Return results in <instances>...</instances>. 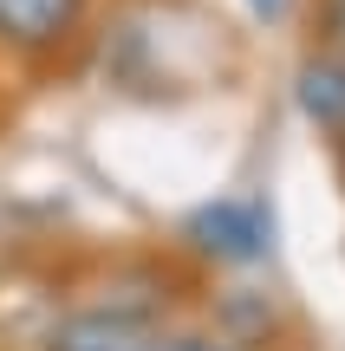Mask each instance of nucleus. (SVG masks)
<instances>
[{
    "label": "nucleus",
    "mask_w": 345,
    "mask_h": 351,
    "mask_svg": "<svg viewBox=\"0 0 345 351\" xmlns=\"http://www.w3.org/2000/svg\"><path fill=\"white\" fill-rule=\"evenodd\" d=\"M150 351H241V345L222 339V332H156Z\"/></svg>",
    "instance_id": "5"
},
{
    "label": "nucleus",
    "mask_w": 345,
    "mask_h": 351,
    "mask_svg": "<svg viewBox=\"0 0 345 351\" xmlns=\"http://www.w3.org/2000/svg\"><path fill=\"white\" fill-rule=\"evenodd\" d=\"M294 98H300V117L339 143L345 137V52H333V46L307 52L294 72Z\"/></svg>",
    "instance_id": "4"
},
{
    "label": "nucleus",
    "mask_w": 345,
    "mask_h": 351,
    "mask_svg": "<svg viewBox=\"0 0 345 351\" xmlns=\"http://www.w3.org/2000/svg\"><path fill=\"white\" fill-rule=\"evenodd\" d=\"M91 0H0V52L46 65L85 33Z\"/></svg>",
    "instance_id": "3"
},
{
    "label": "nucleus",
    "mask_w": 345,
    "mask_h": 351,
    "mask_svg": "<svg viewBox=\"0 0 345 351\" xmlns=\"http://www.w3.org/2000/svg\"><path fill=\"white\" fill-rule=\"evenodd\" d=\"M163 319L150 300H91L59 313V326L46 332V351H150Z\"/></svg>",
    "instance_id": "2"
},
{
    "label": "nucleus",
    "mask_w": 345,
    "mask_h": 351,
    "mask_svg": "<svg viewBox=\"0 0 345 351\" xmlns=\"http://www.w3.org/2000/svg\"><path fill=\"white\" fill-rule=\"evenodd\" d=\"M248 13H254L261 26H281L287 13H294V0H248Z\"/></svg>",
    "instance_id": "7"
},
{
    "label": "nucleus",
    "mask_w": 345,
    "mask_h": 351,
    "mask_svg": "<svg viewBox=\"0 0 345 351\" xmlns=\"http://www.w3.org/2000/svg\"><path fill=\"white\" fill-rule=\"evenodd\" d=\"M320 46L345 52V0H320Z\"/></svg>",
    "instance_id": "6"
},
{
    "label": "nucleus",
    "mask_w": 345,
    "mask_h": 351,
    "mask_svg": "<svg viewBox=\"0 0 345 351\" xmlns=\"http://www.w3.org/2000/svg\"><path fill=\"white\" fill-rule=\"evenodd\" d=\"M339 169H345V137H339Z\"/></svg>",
    "instance_id": "8"
},
{
    "label": "nucleus",
    "mask_w": 345,
    "mask_h": 351,
    "mask_svg": "<svg viewBox=\"0 0 345 351\" xmlns=\"http://www.w3.org/2000/svg\"><path fill=\"white\" fill-rule=\"evenodd\" d=\"M176 241L209 267H254L274 247V208L261 195H209L182 215Z\"/></svg>",
    "instance_id": "1"
}]
</instances>
